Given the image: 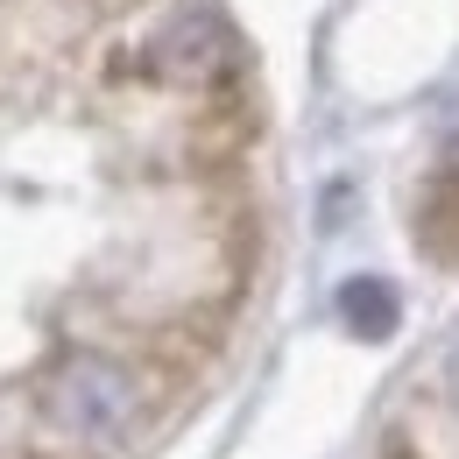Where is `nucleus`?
Segmentation results:
<instances>
[{
	"mask_svg": "<svg viewBox=\"0 0 459 459\" xmlns=\"http://www.w3.org/2000/svg\"><path fill=\"white\" fill-rule=\"evenodd\" d=\"M240 50L205 0H0V459H127L240 283Z\"/></svg>",
	"mask_w": 459,
	"mask_h": 459,
	"instance_id": "obj_1",
	"label": "nucleus"
}]
</instances>
